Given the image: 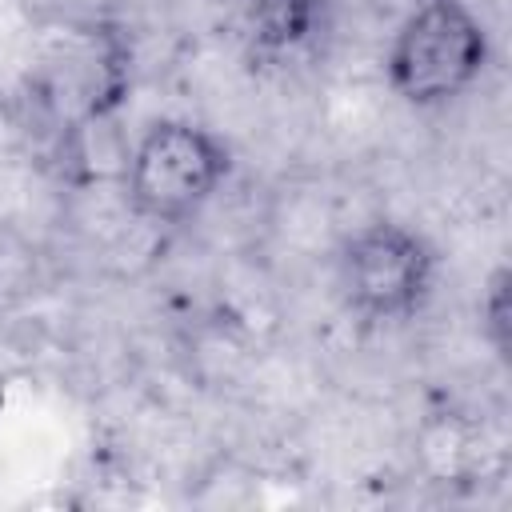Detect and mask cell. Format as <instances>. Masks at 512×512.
Listing matches in <instances>:
<instances>
[{"label": "cell", "mask_w": 512, "mask_h": 512, "mask_svg": "<svg viewBox=\"0 0 512 512\" xmlns=\"http://www.w3.org/2000/svg\"><path fill=\"white\" fill-rule=\"evenodd\" d=\"M460 4H464V0H460Z\"/></svg>", "instance_id": "obj_6"}, {"label": "cell", "mask_w": 512, "mask_h": 512, "mask_svg": "<svg viewBox=\"0 0 512 512\" xmlns=\"http://www.w3.org/2000/svg\"><path fill=\"white\" fill-rule=\"evenodd\" d=\"M232 172L228 144L192 120H156L128 152L124 184L136 216L180 224L196 216Z\"/></svg>", "instance_id": "obj_1"}, {"label": "cell", "mask_w": 512, "mask_h": 512, "mask_svg": "<svg viewBox=\"0 0 512 512\" xmlns=\"http://www.w3.org/2000/svg\"><path fill=\"white\" fill-rule=\"evenodd\" d=\"M488 64L484 24L460 0L420 4L388 44V84L412 108H440L464 96Z\"/></svg>", "instance_id": "obj_2"}, {"label": "cell", "mask_w": 512, "mask_h": 512, "mask_svg": "<svg viewBox=\"0 0 512 512\" xmlns=\"http://www.w3.org/2000/svg\"><path fill=\"white\" fill-rule=\"evenodd\" d=\"M340 284L356 316L372 324H396L416 316L432 296L436 252L420 232L396 220H376L344 244Z\"/></svg>", "instance_id": "obj_3"}, {"label": "cell", "mask_w": 512, "mask_h": 512, "mask_svg": "<svg viewBox=\"0 0 512 512\" xmlns=\"http://www.w3.org/2000/svg\"><path fill=\"white\" fill-rule=\"evenodd\" d=\"M324 24V0H252L248 4V36L252 48L268 56H284L304 48Z\"/></svg>", "instance_id": "obj_4"}, {"label": "cell", "mask_w": 512, "mask_h": 512, "mask_svg": "<svg viewBox=\"0 0 512 512\" xmlns=\"http://www.w3.org/2000/svg\"><path fill=\"white\" fill-rule=\"evenodd\" d=\"M480 320H484L488 344L504 356V352H508V272H504V268L488 280V292H484V300H480Z\"/></svg>", "instance_id": "obj_5"}]
</instances>
